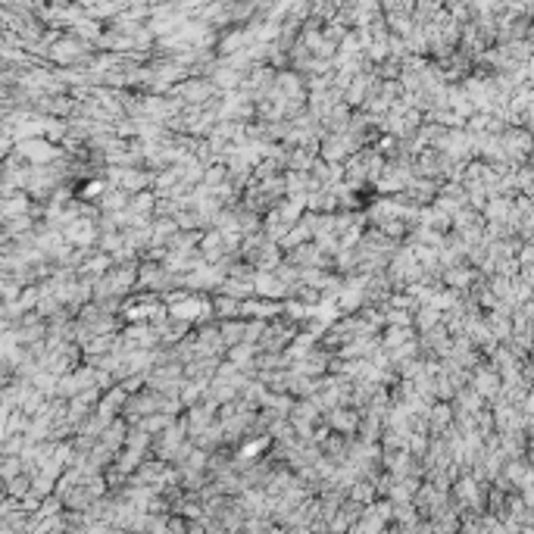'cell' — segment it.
I'll list each match as a JSON object with an SVG mask.
<instances>
[{
	"label": "cell",
	"mask_w": 534,
	"mask_h": 534,
	"mask_svg": "<svg viewBox=\"0 0 534 534\" xmlns=\"http://www.w3.org/2000/svg\"><path fill=\"white\" fill-rule=\"evenodd\" d=\"M16 156H19L26 166H53V163L66 160V151L57 144H50L47 138H31V141H19L16 144Z\"/></svg>",
	"instance_id": "obj_1"
},
{
	"label": "cell",
	"mask_w": 534,
	"mask_h": 534,
	"mask_svg": "<svg viewBox=\"0 0 534 534\" xmlns=\"http://www.w3.org/2000/svg\"><path fill=\"white\" fill-rule=\"evenodd\" d=\"M325 425L334 428V431H341V435L347 437V435H353V431L363 425V415H359L356 410H350V406H341V410L325 413Z\"/></svg>",
	"instance_id": "obj_2"
},
{
	"label": "cell",
	"mask_w": 534,
	"mask_h": 534,
	"mask_svg": "<svg viewBox=\"0 0 534 534\" xmlns=\"http://www.w3.org/2000/svg\"><path fill=\"white\" fill-rule=\"evenodd\" d=\"M254 288H256V294H260V297H266V300H278V297L290 294V288L275 272H256Z\"/></svg>",
	"instance_id": "obj_3"
},
{
	"label": "cell",
	"mask_w": 534,
	"mask_h": 534,
	"mask_svg": "<svg viewBox=\"0 0 534 534\" xmlns=\"http://www.w3.org/2000/svg\"><path fill=\"white\" fill-rule=\"evenodd\" d=\"M219 332H222V341L225 347H238L244 344V334H247V319H231V322H219Z\"/></svg>",
	"instance_id": "obj_4"
},
{
	"label": "cell",
	"mask_w": 534,
	"mask_h": 534,
	"mask_svg": "<svg viewBox=\"0 0 534 534\" xmlns=\"http://www.w3.org/2000/svg\"><path fill=\"white\" fill-rule=\"evenodd\" d=\"M241 306H244V300H234V297L219 294L213 300V312H216V319L231 322V319H241Z\"/></svg>",
	"instance_id": "obj_5"
},
{
	"label": "cell",
	"mask_w": 534,
	"mask_h": 534,
	"mask_svg": "<svg viewBox=\"0 0 534 534\" xmlns=\"http://www.w3.org/2000/svg\"><path fill=\"white\" fill-rule=\"evenodd\" d=\"M266 444H269V441H266V437H260V441H247L244 447H241V459H256Z\"/></svg>",
	"instance_id": "obj_6"
}]
</instances>
